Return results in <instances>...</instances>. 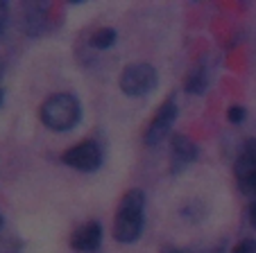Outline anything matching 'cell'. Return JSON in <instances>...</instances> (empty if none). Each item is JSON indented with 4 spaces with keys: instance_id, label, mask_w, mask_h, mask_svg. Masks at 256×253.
Wrapping results in <instances>:
<instances>
[{
    "instance_id": "cell-1",
    "label": "cell",
    "mask_w": 256,
    "mask_h": 253,
    "mask_svg": "<svg viewBox=\"0 0 256 253\" xmlns=\"http://www.w3.org/2000/svg\"><path fill=\"white\" fill-rule=\"evenodd\" d=\"M143 217H145V195L143 190L134 188L122 197L118 208L116 224H114V238L118 242H134L143 233Z\"/></svg>"
},
{
    "instance_id": "cell-2",
    "label": "cell",
    "mask_w": 256,
    "mask_h": 253,
    "mask_svg": "<svg viewBox=\"0 0 256 253\" xmlns=\"http://www.w3.org/2000/svg\"><path fill=\"white\" fill-rule=\"evenodd\" d=\"M80 115H82L80 102L70 93H57L41 104V122L54 131L72 129L80 122Z\"/></svg>"
},
{
    "instance_id": "cell-3",
    "label": "cell",
    "mask_w": 256,
    "mask_h": 253,
    "mask_svg": "<svg viewBox=\"0 0 256 253\" xmlns=\"http://www.w3.org/2000/svg\"><path fill=\"white\" fill-rule=\"evenodd\" d=\"M156 86V70L150 63H132L120 75V88L125 95L138 97Z\"/></svg>"
},
{
    "instance_id": "cell-4",
    "label": "cell",
    "mask_w": 256,
    "mask_h": 253,
    "mask_svg": "<svg viewBox=\"0 0 256 253\" xmlns=\"http://www.w3.org/2000/svg\"><path fill=\"white\" fill-rule=\"evenodd\" d=\"M64 163L72 170H80V172H96L102 165V149L93 140H84L64 154Z\"/></svg>"
},
{
    "instance_id": "cell-5",
    "label": "cell",
    "mask_w": 256,
    "mask_h": 253,
    "mask_svg": "<svg viewBox=\"0 0 256 253\" xmlns=\"http://www.w3.org/2000/svg\"><path fill=\"white\" fill-rule=\"evenodd\" d=\"M174 118H177V104H174V100H168L166 104H161V109L156 111V115L152 118L150 127L145 129V145H150V147L159 145L161 140L168 136Z\"/></svg>"
},
{
    "instance_id": "cell-6",
    "label": "cell",
    "mask_w": 256,
    "mask_h": 253,
    "mask_svg": "<svg viewBox=\"0 0 256 253\" xmlns=\"http://www.w3.org/2000/svg\"><path fill=\"white\" fill-rule=\"evenodd\" d=\"M100 240H102L100 224H98V222H88L82 229L75 231L70 244H72V249H78V251H93V249H98Z\"/></svg>"
},
{
    "instance_id": "cell-7",
    "label": "cell",
    "mask_w": 256,
    "mask_h": 253,
    "mask_svg": "<svg viewBox=\"0 0 256 253\" xmlns=\"http://www.w3.org/2000/svg\"><path fill=\"white\" fill-rule=\"evenodd\" d=\"M198 158V147L193 140H188L186 136H174L172 140V165L184 167L188 163H193Z\"/></svg>"
},
{
    "instance_id": "cell-8",
    "label": "cell",
    "mask_w": 256,
    "mask_h": 253,
    "mask_svg": "<svg viewBox=\"0 0 256 253\" xmlns=\"http://www.w3.org/2000/svg\"><path fill=\"white\" fill-rule=\"evenodd\" d=\"M46 11L44 9H30L28 16H25V29H28V34H32V36H36V34H41L46 29Z\"/></svg>"
},
{
    "instance_id": "cell-9",
    "label": "cell",
    "mask_w": 256,
    "mask_h": 253,
    "mask_svg": "<svg viewBox=\"0 0 256 253\" xmlns=\"http://www.w3.org/2000/svg\"><path fill=\"white\" fill-rule=\"evenodd\" d=\"M116 43V32L109 27H102L98 29L96 34L91 36V45L98 50H106V48H112V45Z\"/></svg>"
},
{
    "instance_id": "cell-10",
    "label": "cell",
    "mask_w": 256,
    "mask_h": 253,
    "mask_svg": "<svg viewBox=\"0 0 256 253\" xmlns=\"http://www.w3.org/2000/svg\"><path fill=\"white\" fill-rule=\"evenodd\" d=\"M204 88H206V75H204L202 70L193 72V75L188 77V81H186V91L188 93H202Z\"/></svg>"
},
{
    "instance_id": "cell-11",
    "label": "cell",
    "mask_w": 256,
    "mask_h": 253,
    "mask_svg": "<svg viewBox=\"0 0 256 253\" xmlns=\"http://www.w3.org/2000/svg\"><path fill=\"white\" fill-rule=\"evenodd\" d=\"M232 253H256V240H242L234 247Z\"/></svg>"
},
{
    "instance_id": "cell-12",
    "label": "cell",
    "mask_w": 256,
    "mask_h": 253,
    "mask_svg": "<svg viewBox=\"0 0 256 253\" xmlns=\"http://www.w3.org/2000/svg\"><path fill=\"white\" fill-rule=\"evenodd\" d=\"M240 156H242V158H247V161H250L252 165L256 167V140H250V143L245 145V149H242Z\"/></svg>"
},
{
    "instance_id": "cell-13",
    "label": "cell",
    "mask_w": 256,
    "mask_h": 253,
    "mask_svg": "<svg viewBox=\"0 0 256 253\" xmlns=\"http://www.w3.org/2000/svg\"><path fill=\"white\" fill-rule=\"evenodd\" d=\"M242 118H245V109H240V106H232L229 109V120L232 122H242Z\"/></svg>"
},
{
    "instance_id": "cell-14",
    "label": "cell",
    "mask_w": 256,
    "mask_h": 253,
    "mask_svg": "<svg viewBox=\"0 0 256 253\" xmlns=\"http://www.w3.org/2000/svg\"><path fill=\"white\" fill-rule=\"evenodd\" d=\"M0 253H20L12 240H0Z\"/></svg>"
},
{
    "instance_id": "cell-15",
    "label": "cell",
    "mask_w": 256,
    "mask_h": 253,
    "mask_svg": "<svg viewBox=\"0 0 256 253\" xmlns=\"http://www.w3.org/2000/svg\"><path fill=\"white\" fill-rule=\"evenodd\" d=\"M5 25H7V5L5 2H0V36L5 32Z\"/></svg>"
},
{
    "instance_id": "cell-16",
    "label": "cell",
    "mask_w": 256,
    "mask_h": 253,
    "mask_svg": "<svg viewBox=\"0 0 256 253\" xmlns=\"http://www.w3.org/2000/svg\"><path fill=\"white\" fill-rule=\"evenodd\" d=\"M250 222H252V226L256 229V201L250 206Z\"/></svg>"
},
{
    "instance_id": "cell-17",
    "label": "cell",
    "mask_w": 256,
    "mask_h": 253,
    "mask_svg": "<svg viewBox=\"0 0 256 253\" xmlns=\"http://www.w3.org/2000/svg\"><path fill=\"white\" fill-rule=\"evenodd\" d=\"M170 253H193V251H170ZM206 253H222L220 249H213V251H206Z\"/></svg>"
},
{
    "instance_id": "cell-18",
    "label": "cell",
    "mask_w": 256,
    "mask_h": 253,
    "mask_svg": "<svg viewBox=\"0 0 256 253\" xmlns=\"http://www.w3.org/2000/svg\"><path fill=\"white\" fill-rule=\"evenodd\" d=\"M0 104H2V91H0Z\"/></svg>"
},
{
    "instance_id": "cell-19",
    "label": "cell",
    "mask_w": 256,
    "mask_h": 253,
    "mask_svg": "<svg viewBox=\"0 0 256 253\" xmlns=\"http://www.w3.org/2000/svg\"><path fill=\"white\" fill-rule=\"evenodd\" d=\"M0 226H2V217H0Z\"/></svg>"
},
{
    "instance_id": "cell-20",
    "label": "cell",
    "mask_w": 256,
    "mask_h": 253,
    "mask_svg": "<svg viewBox=\"0 0 256 253\" xmlns=\"http://www.w3.org/2000/svg\"><path fill=\"white\" fill-rule=\"evenodd\" d=\"M0 75H2V66H0Z\"/></svg>"
}]
</instances>
